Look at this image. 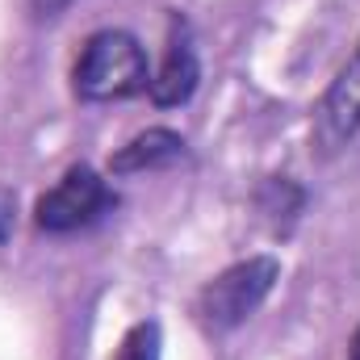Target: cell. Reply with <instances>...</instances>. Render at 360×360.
<instances>
[{
	"instance_id": "obj_1",
	"label": "cell",
	"mask_w": 360,
	"mask_h": 360,
	"mask_svg": "<svg viewBox=\"0 0 360 360\" xmlns=\"http://www.w3.org/2000/svg\"><path fill=\"white\" fill-rule=\"evenodd\" d=\"M151 84L147 51L126 30H96L72 72V89L80 101H126Z\"/></svg>"
},
{
	"instance_id": "obj_2",
	"label": "cell",
	"mask_w": 360,
	"mask_h": 360,
	"mask_svg": "<svg viewBox=\"0 0 360 360\" xmlns=\"http://www.w3.org/2000/svg\"><path fill=\"white\" fill-rule=\"evenodd\" d=\"M276 276H281V264H276L272 256H248V260L231 264V269L218 272V276L197 293V306H193L197 323H201L210 335L235 331L239 323H248V319L264 306V297L272 293Z\"/></svg>"
},
{
	"instance_id": "obj_3",
	"label": "cell",
	"mask_w": 360,
	"mask_h": 360,
	"mask_svg": "<svg viewBox=\"0 0 360 360\" xmlns=\"http://www.w3.org/2000/svg\"><path fill=\"white\" fill-rule=\"evenodd\" d=\"M109 205V188L105 180L92 172L89 164H76L68 168L63 180L38 197V210H34V222L51 235H68V231H80L89 226L92 218Z\"/></svg>"
},
{
	"instance_id": "obj_4",
	"label": "cell",
	"mask_w": 360,
	"mask_h": 360,
	"mask_svg": "<svg viewBox=\"0 0 360 360\" xmlns=\"http://www.w3.org/2000/svg\"><path fill=\"white\" fill-rule=\"evenodd\" d=\"M356 130H360V51L335 72V80L323 92L319 122H314V139H319L323 151H335Z\"/></svg>"
},
{
	"instance_id": "obj_5",
	"label": "cell",
	"mask_w": 360,
	"mask_h": 360,
	"mask_svg": "<svg viewBox=\"0 0 360 360\" xmlns=\"http://www.w3.org/2000/svg\"><path fill=\"white\" fill-rule=\"evenodd\" d=\"M201 80V63H197V51H193V38H188V25L172 17V34H168V51H164V63L160 72L151 76V101L160 109H176L184 105Z\"/></svg>"
},
{
	"instance_id": "obj_6",
	"label": "cell",
	"mask_w": 360,
	"mask_h": 360,
	"mask_svg": "<svg viewBox=\"0 0 360 360\" xmlns=\"http://www.w3.org/2000/svg\"><path fill=\"white\" fill-rule=\"evenodd\" d=\"M184 160V139L176 130H164V126H151L143 134H134L113 160L109 168L117 176H134V172H160V168H172Z\"/></svg>"
},
{
	"instance_id": "obj_7",
	"label": "cell",
	"mask_w": 360,
	"mask_h": 360,
	"mask_svg": "<svg viewBox=\"0 0 360 360\" xmlns=\"http://www.w3.org/2000/svg\"><path fill=\"white\" fill-rule=\"evenodd\" d=\"M302 205H306V193H302V184H293L289 176H269L256 188V210L269 222L272 235H289L297 214H302Z\"/></svg>"
},
{
	"instance_id": "obj_8",
	"label": "cell",
	"mask_w": 360,
	"mask_h": 360,
	"mask_svg": "<svg viewBox=\"0 0 360 360\" xmlns=\"http://www.w3.org/2000/svg\"><path fill=\"white\" fill-rule=\"evenodd\" d=\"M113 360H160V323H134L122 344H117V356Z\"/></svg>"
},
{
	"instance_id": "obj_9",
	"label": "cell",
	"mask_w": 360,
	"mask_h": 360,
	"mask_svg": "<svg viewBox=\"0 0 360 360\" xmlns=\"http://www.w3.org/2000/svg\"><path fill=\"white\" fill-rule=\"evenodd\" d=\"M13 222H17V197H13V188L0 184V243L13 235Z\"/></svg>"
},
{
	"instance_id": "obj_10",
	"label": "cell",
	"mask_w": 360,
	"mask_h": 360,
	"mask_svg": "<svg viewBox=\"0 0 360 360\" xmlns=\"http://www.w3.org/2000/svg\"><path fill=\"white\" fill-rule=\"evenodd\" d=\"M30 8H34V17H59L72 0H25Z\"/></svg>"
},
{
	"instance_id": "obj_11",
	"label": "cell",
	"mask_w": 360,
	"mask_h": 360,
	"mask_svg": "<svg viewBox=\"0 0 360 360\" xmlns=\"http://www.w3.org/2000/svg\"><path fill=\"white\" fill-rule=\"evenodd\" d=\"M348 360H360V327H356V335H352V356Z\"/></svg>"
}]
</instances>
